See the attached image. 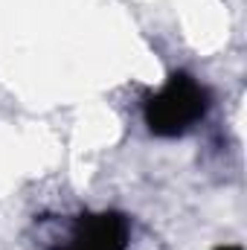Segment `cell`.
I'll return each mask as SVG.
<instances>
[{
  "label": "cell",
  "instance_id": "3",
  "mask_svg": "<svg viewBox=\"0 0 247 250\" xmlns=\"http://www.w3.org/2000/svg\"><path fill=\"white\" fill-rule=\"evenodd\" d=\"M215 250H245L242 245H218Z\"/></svg>",
  "mask_w": 247,
  "mask_h": 250
},
{
  "label": "cell",
  "instance_id": "2",
  "mask_svg": "<svg viewBox=\"0 0 247 250\" xmlns=\"http://www.w3.org/2000/svg\"><path fill=\"white\" fill-rule=\"evenodd\" d=\"M131 218L120 209L79 212L62 221V236L53 239L50 250H128Z\"/></svg>",
  "mask_w": 247,
  "mask_h": 250
},
{
  "label": "cell",
  "instance_id": "1",
  "mask_svg": "<svg viewBox=\"0 0 247 250\" xmlns=\"http://www.w3.org/2000/svg\"><path fill=\"white\" fill-rule=\"evenodd\" d=\"M212 90L192 73L175 70L166 84L143 99V120L148 134L175 140L201 125L212 111Z\"/></svg>",
  "mask_w": 247,
  "mask_h": 250
}]
</instances>
